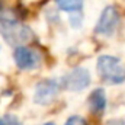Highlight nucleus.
<instances>
[{
    "mask_svg": "<svg viewBox=\"0 0 125 125\" xmlns=\"http://www.w3.org/2000/svg\"><path fill=\"white\" fill-rule=\"evenodd\" d=\"M60 92V83L55 79H44L41 80L33 93V100L35 103L39 105H50Z\"/></svg>",
    "mask_w": 125,
    "mask_h": 125,
    "instance_id": "nucleus-5",
    "label": "nucleus"
},
{
    "mask_svg": "<svg viewBox=\"0 0 125 125\" xmlns=\"http://www.w3.org/2000/svg\"><path fill=\"white\" fill-rule=\"evenodd\" d=\"M82 22H83V16H82L80 12H74V13H71V16H70V25H71L73 28L79 29V28L82 26Z\"/></svg>",
    "mask_w": 125,
    "mask_h": 125,
    "instance_id": "nucleus-9",
    "label": "nucleus"
},
{
    "mask_svg": "<svg viewBox=\"0 0 125 125\" xmlns=\"http://www.w3.org/2000/svg\"><path fill=\"white\" fill-rule=\"evenodd\" d=\"M44 125H55L54 122H47V124H44Z\"/></svg>",
    "mask_w": 125,
    "mask_h": 125,
    "instance_id": "nucleus-14",
    "label": "nucleus"
},
{
    "mask_svg": "<svg viewBox=\"0 0 125 125\" xmlns=\"http://www.w3.org/2000/svg\"><path fill=\"white\" fill-rule=\"evenodd\" d=\"M0 33L7 41V44L16 47H23V44L29 42L33 38L32 31L19 21L10 16L0 18Z\"/></svg>",
    "mask_w": 125,
    "mask_h": 125,
    "instance_id": "nucleus-1",
    "label": "nucleus"
},
{
    "mask_svg": "<svg viewBox=\"0 0 125 125\" xmlns=\"http://www.w3.org/2000/svg\"><path fill=\"white\" fill-rule=\"evenodd\" d=\"M83 3L84 0H55V4L58 6L60 10L70 12V13L80 12L83 7Z\"/></svg>",
    "mask_w": 125,
    "mask_h": 125,
    "instance_id": "nucleus-8",
    "label": "nucleus"
},
{
    "mask_svg": "<svg viewBox=\"0 0 125 125\" xmlns=\"http://www.w3.org/2000/svg\"><path fill=\"white\" fill-rule=\"evenodd\" d=\"M90 82H92V77H90L89 70H86L83 67H76L64 76L62 86H64V89H67L70 92H80V90L86 89L90 84Z\"/></svg>",
    "mask_w": 125,
    "mask_h": 125,
    "instance_id": "nucleus-4",
    "label": "nucleus"
},
{
    "mask_svg": "<svg viewBox=\"0 0 125 125\" xmlns=\"http://www.w3.org/2000/svg\"><path fill=\"white\" fill-rule=\"evenodd\" d=\"M119 21H121V16H119V12L116 10V7L108 6L102 10L100 18H99V21L94 26V32L99 33V35L111 36L118 29Z\"/></svg>",
    "mask_w": 125,
    "mask_h": 125,
    "instance_id": "nucleus-3",
    "label": "nucleus"
},
{
    "mask_svg": "<svg viewBox=\"0 0 125 125\" xmlns=\"http://www.w3.org/2000/svg\"><path fill=\"white\" fill-rule=\"evenodd\" d=\"M105 125H125V122L122 121V119H112V121L106 122Z\"/></svg>",
    "mask_w": 125,
    "mask_h": 125,
    "instance_id": "nucleus-12",
    "label": "nucleus"
},
{
    "mask_svg": "<svg viewBox=\"0 0 125 125\" xmlns=\"http://www.w3.org/2000/svg\"><path fill=\"white\" fill-rule=\"evenodd\" d=\"M13 60L21 70H35L41 64V55L38 51L28 47H16L13 51Z\"/></svg>",
    "mask_w": 125,
    "mask_h": 125,
    "instance_id": "nucleus-6",
    "label": "nucleus"
},
{
    "mask_svg": "<svg viewBox=\"0 0 125 125\" xmlns=\"http://www.w3.org/2000/svg\"><path fill=\"white\" fill-rule=\"evenodd\" d=\"M3 121L6 122V125H22L21 121H19L15 115H10V114H7V115L3 118Z\"/></svg>",
    "mask_w": 125,
    "mask_h": 125,
    "instance_id": "nucleus-11",
    "label": "nucleus"
},
{
    "mask_svg": "<svg viewBox=\"0 0 125 125\" xmlns=\"http://www.w3.org/2000/svg\"><path fill=\"white\" fill-rule=\"evenodd\" d=\"M89 109L94 115H102L106 109V93L102 87L94 89L89 96Z\"/></svg>",
    "mask_w": 125,
    "mask_h": 125,
    "instance_id": "nucleus-7",
    "label": "nucleus"
},
{
    "mask_svg": "<svg viewBox=\"0 0 125 125\" xmlns=\"http://www.w3.org/2000/svg\"><path fill=\"white\" fill-rule=\"evenodd\" d=\"M0 125H6V122L3 121V118H0Z\"/></svg>",
    "mask_w": 125,
    "mask_h": 125,
    "instance_id": "nucleus-13",
    "label": "nucleus"
},
{
    "mask_svg": "<svg viewBox=\"0 0 125 125\" xmlns=\"http://www.w3.org/2000/svg\"><path fill=\"white\" fill-rule=\"evenodd\" d=\"M64 125H86V119L79 115H74V116H70Z\"/></svg>",
    "mask_w": 125,
    "mask_h": 125,
    "instance_id": "nucleus-10",
    "label": "nucleus"
},
{
    "mask_svg": "<svg viewBox=\"0 0 125 125\" xmlns=\"http://www.w3.org/2000/svg\"><path fill=\"white\" fill-rule=\"evenodd\" d=\"M96 68L100 77L111 84H121L125 82V65L118 57L100 55L97 58Z\"/></svg>",
    "mask_w": 125,
    "mask_h": 125,
    "instance_id": "nucleus-2",
    "label": "nucleus"
}]
</instances>
